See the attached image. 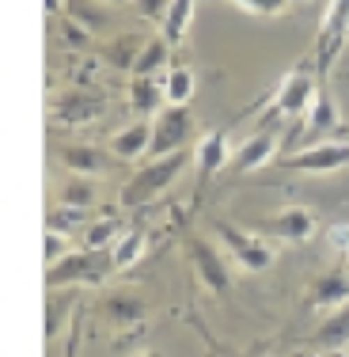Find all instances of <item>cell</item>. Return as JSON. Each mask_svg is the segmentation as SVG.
Segmentation results:
<instances>
[{
	"mask_svg": "<svg viewBox=\"0 0 349 357\" xmlns=\"http://www.w3.org/2000/svg\"><path fill=\"white\" fill-rule=\"evenodd\" d=\"M304 357H319V354H304Z\"/></svg>",
	"mask_w": 349,
	"mask_h": 357,
	"instance_id": "obj_36",
	"label": "cell"
},
{
	"mask_svg": "<svg viewBox=\"0 0 349 357\" xmlns=\"http://www.w3.org/2000/svg\"><path fill=\"white\" fill-rule=\"evenodd\" d=\"M103 308H107V319H110V323H118V327H130V323H141V319H144L148 304L141 301V293L118 289V293H107Z\"/></svg>",
	"mask_w": 349,
	"mask_h": 357,
	"instance_id": "obj_17",
	"label": "cell"
},
{
	"mask_svg": "<svg viewBox=\"0 0 349 357\" xmlns=\"http://www.w3.org/2000/svg\"><path fill=\"white\" fill-rule=\"evenodd\" d=\"M141 255H144V236L141 232H122L118 243L110 248V262H114V270H130Z\"/></svg>",
	"mask_w": 349,
	"mask_h": 357,
	"instance_id": "obj_26",
	"label": "cell"
},
{
	"mask_svg": "<svg viewBox=\"0 0 349 357\" xmlns=\"http://www.w3.org/2000/svg\"><path fill=\"white\" fill-rule=\"evenodd\" d=\"M167 46H171V42H167L164 35H156V38L144 42L137 65H133V76H156V73L167 65Z\"/></svg>",
	"mask_w": 349,
	"mask_h": 357,
	"instance_id": "obj_25",
	"label": "cell"
},
{
	"mask_svg": "<svg viewBox=\"0 0 349 357\" xmlns=\"http://www.w3.org/2000/svg\"><path fill=\"white\" fill-rule=\"evenodd\" d=\"M190 160H198L194 149H183V152H171V156L152 160L148 167H141V172L122 186V206H130V209L133 206H148L152 198H160V194H164L167 186L190 167Z\"/></svg>",
	"mask_w": 349,
	"mask_h": 357,
	"instance_id": "obj_1",
	"label": "cell"
},
{
	"mask_svg": "<svg viewBox=\"0 0 349 357\" xmlns=\"http://www.w3.org/2000/svg\"><path fill=\"white\" fill-rule=\"evenodd\" d=\"M232 4L251 15H281L288 8V0H232Z\"/></svg>",
	"mask_w": 349,
	"mask_h": 357,
	"instance_id": "obj_30",
	"label": "cell"
},
{
	"mask_svg": "<svg viewBox=\"0 0 349 357\" xmlns=\"http://www.w3.org/2000/svg\"><path fill=\"white\" fill-rule=\"evenodd\" d=\"M164 91H167V107H186L194 96V73L186 65H171L164 76Z\"/></svg>",
	"mask_w": 349,
	"mask_h": 357,
	"instance_id": "obj_21",
	"label": "cell"
},
{
	"mask_svg": "<svg viewBox=\"0 0 349 357\" xmlns=\"http://www.w3.org/2000/svg\"><path fill=\"white\" fill-rule=\"evenodd\" d=\"M300 357H304V354H300Z\"/></svg>",
	"mask_w": 349,
	"mask_h": 357,
	"instance_id": "obj_37",
	"label": "cell"
},
{
	"mask_svg": "<svg viewBox=\"0 0 349 357\" xmlns=\"http://www.w3.org/2000/svg\"><path fill=\"white\" fill-rule=\"evenodd\" d=\"M334 126H338V103L330 99L327 80H319V96H315V103L308 110V122H304L308 149H311V144H319L323 137H330V130H334Z\"/></svg>",
	"mask_w": 349,
	"mask_h": 357,
	"instance_id": "obj_11",
	"label": "cell"
},
{
	"mask_svg": "<svg viewBox=\"0 0 349 357\" xmlns=\"http://www.w3.org/2000/svg\"><path fill=\"white\" fill-rule=\"evenodd\" d=\"M311 342L319 346V350H346L349 346V304H342V308H334L327 319L319 323V331L311 335Z\"/></svg>",
	"mask_w": 349,
	"mask_h": 357,
	"instance_id": "obj_18",
	"label": "cell"
},
{
	"mask_svg": "<svg viewBox=\"0 0 349 357\" xmlns=\"http://www.w3.org/2000/svg\"><path fill=\"white\" fill-rule=\"evenodd\" d=\"M144 42H148V38H141V35H122L118 42H110V46H107V61L114 65V69H130L133 73V65H137Z\"/></svg>",
	"mask_w": 349,
	"mask_h": 357,
	"instance_id": "obj_24",
	"label": "cell"
},
{
	"mask_svg": "<svg viewBox=\"0 0 349 357\" xmlns=\"http://www.w3.org/2000/svg\"><path fill=\"white\" fill-rule=\"evenodd\" d=\"M270 232L281 236V240H288V243H304L315 232V217H311V209H304V206H288L270 220Z\"/></svg>",
	"mask_w": 349,
	"mask_h": 357,
	"instance_id": "obj_13",
	"label": "cell"
},
{
	"mask_svg": "<svg viewBox=\"0 0 349 357\" xmlns=\"http://www.w3.org/2000/svg\"><path fill=\"white\" fill-rule=\"evenodd\" d=\"M65 4H69V15L84 31H103L110 23V8L99 4V0H65Z\"/></svg>",
	"mask_w": 349,
	"mask_h": 357,
	"instance_id": "obj_22",
	"label": "cell"
},
{
	"mask_svg": "<svg viewBox=\"0 0 349 357\" xmlns=\"http://www.w3.org/2000/svg\"><path fill=\"white\" fill-rule=\"evenodd\" d=\"M99 4H107V8H114V4H133V0H99Z\"/></svg>",
	"mask_w": 349,
	"mask_h": 357,
	"instance_id": "obj_33",
	"label": "cell"
},
{
	"mask_svg": "<svg viewBox=\"0 0 349 357\" xmlns=\"http://www.w3.org/2000/svg\"><path fill=\"white\" fill-rule=\"evenodd\" d=\"M103 110H107V96L99 88H65L57 96V103L49 107V114L61 126H88V122H99Z\"/></svg>",
	"mask_w": 349,
	"mask_h": 357,
	"instance_id": "obj_5",
	"label": "cell"
},
{
	"mask_svg": "<svg viewBox=\"0 0 349 357\" xmlns=\"http://www.w3.org/2000/svg\"><path fill=\"white\" fill-rule=\"evenodd\" d=\"M118 236H122V225H118L114 217H103V220H95V225H88L84 243H88V251H107L118 243Z\"/></svg>",
	"mask_w": 349,
	"mask_h": 357,
	"instance_id": "obj_28",
	"label": "cell"
},
{
	"mask_svg": "<svg viewBox=\"0 0 349 357\" xmlns=\"http://www.w3.org/2000/svg\"><path fill=\"white\" fill-rule=\"evenodd\" d=\"M285 167L288 172H308V175H330L338 167H349V141H319L311 149L288 156Z\"/></svg>",
	"mask_w": 349,
	"mask_h": 357,
	"instance_id": "obj_8",
	"label": "cell"
},
{
	"mask_svg": "<svg viewBox=\"0 0 349 357\" xmlns=\"http://www.w3.org/2000/svg\"><path fill=\"white\" fill-rule=\"evenodd\" d=\"M133 4L144 20H167V12H171V0H133Z\"/></svg>",
	"mask_w": 349,
	"mask_h": 357,
	"instance_id": "obj_31",
	"label": "cell"
},
{
	"mask_svg": "<svg viewBox=\"0 0 349 357\" xmlns=\"http://www.w3.org/2000/svg\"><path fill=\"white\" fill-rule=\"evenodd\" d=\"M330 243H334L338 251L349 255V225H334V228H330Z\"/></svg>",
	"mask_w": 349,
	"mask_h": 357,
	"instance_id": "obj_32",
	"label": "cell"
},
{
	"mask_svg": "<svg viewBox=\"0 0 349 357\" xmlns=\"http://www.w3.org/2000/svg\"><path fill=\"white\" fill-rule=\"evenodd\" d=\"M61 164H65V172H69V175H88V178L103 175L110 167L107 156L95 149V144H65V149H61Z\"/></svg>",
	"mask_w": 349,
	"mask_h": 357,
	"instance_id": "obj_15",
	"label": "cell"
},
{
	"mask_svg": "<svg viewBox=\"0 0 349 357\" xmlns=\"http://www.w3.org/2000/svg\"><path fill=\"white\" fill-rule=\"evenodd\" d=\"M349 42V0H330L327 15H323V31H319V46H315V57H319V80H327L334 57L342 54V46Z\"/></svg>",
	"mask_w": 349,
	"mask_h": 357,
	"instance_id": "obj_6",
	"label": "cell"
},
{
	"mask_svg": "<svg viewBox=\"0 0 349 357\" xmlns=\"http://www.w3.org/2000/svg\"><path fill=\"white\" fill-rule=\"evenodd\" d=\"M190 20H194V0H171V12L164 20V38L183 42L186 31H190Z\"/></svg>",
	"mask_w": 349,
	"mask_h": 357,
	"instance_id": "obj_27",
	"label": "cell"
},
{
	"mask_svg": "<svg viewBox=\"0 0 349 357\" xmlns=\"http://www.w3.org/2000/svg\"><path fill=\"white\" fill-rule=\"evenodd\" d=\"M72 304L76 301H72L69 289H49V296H46V338H49V342H54V338L65 331Z\"/></svg>",
	"mask_w": 349,
	"mask_h": 357,
	"instance_id": "obj_20",
	"label": "cell"
},
{
	"mask_svg": "<svg viewBox=\"0 0 349 357\" xmlns=\"http://www.w3.org/2000/svg\"><path fill=\"white\" fill-rule=\"evenodd\" d=\"M217 240L224 243L228 255H232L243 270H254V274H258V270H270V262H274V251H270L258 236L243 232V228L228 225V220H220V225H217Z\"/></svg>",
	"mask_w": 349,
	"mask_h": 357,
	"instance_id": "obj_7",
	"label": "cell"
},
{
	"mask_svg": "<svg viewBox=\"0 0 349 357\" xmlns=\"http://www.w3.org/2000/svg\"><path fill=\"white\" fill-rule=\"evenodd\" d=\"M194 137V114L186 107H164L156 118H152V149L148 156H171V152H183Z\"/></svg>",
	"mask_w": 349,
	"mask_h": 357,
	"instance_id": "obj_4",
	"label": "cell"
},
{
	"mask_svg": "<svg viewBox=\"0 0 349 357\" xmlns=\"http://www.w3.org/2000/svg\"><path fill=\"white\" fill-rule=\"evenodd\" d=\"M42 240H46V270L57 266L65 255H72V251H69V236L57 232V228H46V236H42Z\"/></svg>",
	"mask_w": 349,
	"mask_h": 357,
	"instance_id": "obj_29",
	"label": "cell"
},
{
	"mask_svg": "<svg viewBox=\"0 0 349 357\" xmlns=\"http://www.w3.org/2000/svg\"><path fill=\"white\" fill-rule=\"evenodd\" d=\"M137 357H160V354H137Z\"/></svg>",
	"mask_w": 349,
	"mask_h": 357,
	"instance_id": "obj_35",
	"label": "cell"
},
{
	"mask_svg": "<svg viewBox=\"0 0 349 357\" xmlns=\"http://www.w3.org/2000/svg\"><path fill=\"white\" fill-rule=\"evenodd\" d=\"M281 126H285V122L277 118L274 130H258L254 137H247L240 149L232 152V167H235V172H243V175L247 172H258L262 164L274 160V152L281 149V141H285V137H281Z\"/></svg>",
	"mask_w": 349,
	"mask_h": 357,
	"instance_id": "obj_10",
	"label": "cell"
},
{
	"mask_svg": "<svg viewBox=\"0 0 349 357\" xmlns=\"http://www.w3.org/2000/svg\"><path fill=\"white\" fill-rule=\"evenodd\" d=\"M107 270H114L110 251H72L57 266L46 270V289H69L80 282H99Z\"/></svg>",
	"mask_w": 349,
	"mask_h": 357,
	"instance_id": "obj_3",
	"label": "cell"
},
{
	"mask_svg": "<svg viewBox=\"0 0 349 357\" xmlns=\"http://www.w3.org/2000/svg\"><path fill=\"white\" fill-rule=\"evenodd\" d=\"M342 304H349V274H342V270H330V274L315 278L311 285V308H342Z\"/></svg>",
	"mask_w": 349,
	"mask_h": 357,
	"instance_id": "obj_14",
	"label": "cell"
},
{
	"mask_svg": "<svg viewBox=\"0 0 349 357\" xmlns=\"http://www.w3.org/2000/svg\"><path fill=\"white\" fill-rule=\"evenodd\" d=\"M61 206L65 209H88V206H95V178H88V175H72L69 183L61 186Z\"/></svg>",
	"mask_w": 349,
	"mask_h": 357,
	"instance_id": "obj_23",
	"label": "cell"
},
{
	"mask_svg": "<svg viewBox=\"0 0 349 357\" xmlns=\"http://www.w3.org/2000/svg\"><path fill=\"white\" fill-rule=\"evenodd\" d=\"M186 251H190V262H194V270H198L201 285H205L209 293H224V289L232 285V270H228V262L220 259V251L212 248L209 240L186 236Z\"/></svg>",
	"mask_w": 349,
	"mask_h": 357,
	"instance_id": "obj_9",
	"label": "cell"
},
{
	"mask_svg": "<svg viewBox=\"0 0 349 357\" xmlns=\"http://www.w3.org/2000/svg\"><path fill=\"white\" fill-rule=\"evenodd\" d=\"M315 96H319V80H315L308 69H293V73H285V80H281V88H277L270 110H274L281 122L304 126L300 118H308Z\"/></svg>",
	"mask_w": 349,
	"mask_h": 357,
	"instance_id": "obj_2",
	"label": "cell"
},
{
	"mask_svg": "<svg viewBox=\"0 0 349 357\" xmlns=\"http://www.w3.org/2000/svg\"><path fill=\"white\" fill-rule=\"evenodd\" d=\"M148 149H152V126H148V118H141V122L118 130L114 141H110V152H114V160H122V164H137L141 156H148Z\"/></svg>",
	"mask_w": 349,
	"mask_h": 357,
	"instance_id": "obj_12",
	"label": "cell"
},
{
	"mask_svg": "<svg viewBox=\"0 0 349 357\" xmlns=\"http://www.w3.org/2000/svg\"><path fill=\"white\" fill-rule=\"evenodd\" d=\"M164 103H167L164 80H156V76H133L130 80V107L137 110V114L156 118L160 110H164Z\"/></svg>",
	"mask_w": 349,
	"mask_h": 357,
	"instance_id": "obj_16",
	"label": "cell"
},
{
	"mask_svg": "<svg viewBox=\"0 0 349 357\" xmlns=\"http://www.w3.org/2000/svg\"><path fill=\"white\" fill-rule=\"evenodd\" d=\"M194 156H198V167L205 175H217L224 164H232V149H228V133L224 130H212L209 137L198 141V149H194Z\"/></svg>",
	"mask_w": 349,
	"mask_h": 357,
	"instance_id": "obj_19",
	"label": "cell"
},
{
	"mask_svg": "<svg viewBox=\"0 0 349 357\" xmlns=\"http://www.w3.org/2000/svg\"><path fill=\"white\" fill-rule=\"evenodd\" d=\"M330 357H349V350H334V354H330Z\"/></svg>",
	"mask_w": 349,
	"mask_h": 357,
	"instance_id": "obj_34",
	"label": "cell"
}]
</instances>
